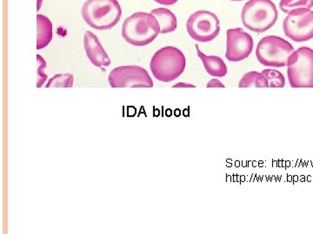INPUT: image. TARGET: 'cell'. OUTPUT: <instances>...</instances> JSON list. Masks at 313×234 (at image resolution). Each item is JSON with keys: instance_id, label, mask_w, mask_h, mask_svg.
I'll return each mask as SVG.
<instances>
[{"instance_id": "cell-1", "label": "cell", "mask_w": 313, "mask_h": 234, "mask_svg": "<svg viewBox=\"0 0 313 234\" xmlns=\"http://www.w3.org/2000/svg\"><path fill=\"white\" fill-rule=\"evenodd\" d=\"M160 33L159 24L152 13L136 12L125 20L122 36L134 46H145Z\"/></svg>"}, {"instance_id": "cell-2", "label": "cell", "mask_w": 313, "mask_h": 234, "mask_svg": "<svg viewBox=\"0 0 313 234\" xmlns=\"http://www.w3.org/2000/svg\"><path fill=\"white\" fill-rule=\"evenodd\" d=\"M81 14L89 26L105 31L119 22L122 10L117 0H87L82 6Z\"/></svg>"}, {"instance_id": "cell-3", "label": "cell", "mask_w": 313, "mask_h": 234, "mask_svg": "<svg viewBox=\"0 0 313 234\" xmlns=\"http://www.w3.org/2000/svg\"><path fill=\"white\" fill-rule=\"evenodd\" d=\"M186 59L184 53L174 46L161 48L153 55L150 69L153 77L163 82H170L184 72Z\"/></svg>"}, {"instance_id": "cell-4", "label": "cell", "mask_w": 313, "mask_h": 234, "mask_svg": "<svg viewBox=\"0 0 313 234\" xmlns=\"http://www.w3.org/2000/svg\"><path fill=\"white\" fill-rule=\"evenodd\" d=\"M278 16L276 5L271 0H249L243 7L241 20L248 30L263 33L273 26Z\"/></svg>"}, {"instance_id": "cell-5", "label": "cell", "mask_w": 313, "mask_h": 234, "mask_svg": "<svg viewBox=\"0 0 313 234\" xmlns=\"http://www.w3.org/2000/svg\"><path fill=\"white\" fill-rule=\"evenodd\" d=\"M294 48L286 39L278 36L263 38L256 49V57L262 65L273 68L287 66L288 58Z\"/></svg>"}, {"instance_id": "cell-6", "label": "cell", "mask_w": 313, "mask_h": 234, "mask_svg": "<svg viewBox=\"0 0 313 234\" xmlns=\"http://www.w3.org/2000/svg\"><path fill=\"white\" fill-rule=\"evenodd\" d=\"M287 76L292 88H313V50L301 47L288 58Z\"/></svg>"}, {"instance_id": "cell-7", "label": "cell", "mask_w": 313, "mask_h": 234, "mask_svg": "<svg viewBox=\"0 0 313 234\" xmlns=\"http://www.w3.org/2000/svg\"><path fill=\"white\" fill-rule=\"evenodd\" d=\"M188 34L200 43L215 39L220 32L219 18L208 11H198L190 16L186 23Z\"/></svg>"}, {"instance_id": "cell-8", "label": "cell", "mask_w": 313, "mask_h": 234, "mask_svg": "<svg viewBox=\"0 0 313 234\" xmlns=\"http://www.w3.org/2000/svg\"><path fill=\"white\" fill-rule=\"evenodd\" d=\"M283 30L286 37L296 43L313 39V11L301 8L290 12L283 22Z\"/></svg>"}, {"instance_id": "cell-9", "label": "cell", "mask_w": 313, "mask_h": 234, "mask_svg": "<svg viewBox=\"0 0 313 234\" xmlns=\"http://www.w3.org/2000/svg\"><path fill=\"white\" fill-rule=\"evenodd\" d=\"M108 82L112 88H153V82L145 69L136 65L119 66L110 72Z\"/></svg>"}, {"instance_id": "cell-10", "label": "cell", "mask_w": 313, "mask_h": 234, "mask_svg": "<svg viewBox=\"0 0 313 234\" xmlns=\"http://www.w3.org/2000/svg\"><path fill=\"white\" fill-rule=\"evenodd\" d=\"M225 58L232 62H241L252 52L253 39L242 28L229 29L226 32Z\"/></svg>"}, {"instance_id": "cell-11", "label": "cell", "mask_w": 313, "mask_h": 234, "mask_svg": "<svg viewBox=\"0 0 313 234\" xmlns=\"http://www.w3.org/2000/svg\"><path fill=\"white\" fill-rule=\"evenodd\" d=\"M84 46L86 56L90 62L98 68L109 66L111 64L108 55L102 46L97 36L90 31H86L84 37Z\"/></svg>"}, {"instance_id": "cell-12", "label": "cell", "mask_w": 313, "mask_h": 234, "mask_svg": "<svg viewBox=\"0 0 313 234\" xmlns=\"http://www.w3.org/2000/svg\"><path fill=\"white\" fill-rule=\"evenodd\" d=\"M197 54L203 62V67L208 74L215 78H224L227 74L226 64L223 59L217 56H206L200 51V47L196 44Z\"/></svg>"}, {"instance_id": "cell-13", "label": "cell", "mask_w": 313, "mask_h": 234, "mask_svg": "<svg viewBox=\"0 0 313 234\" xmlns=\"http://www.w3.org/2000/svg\"><path fill=\"white\" fill-rule=\"evenodd\" d=\"M52 39V23L45 16H37V49H44Z\"/></svg>"}, {"instance_id": "cell-14", "label": "cell", "mask_w": 313, "mask_h": 234, "mask_svg": "<svg viewBox=\"0 0 313 234\" xmlns=\"http://www.w3.org/2000/svg\"><path fill=\"white\" fill-rule=\"evenodd\" d=\"M159 24L161 34L175 31L178 25L176 16L166 8H156L151 12Z\"/></svg>"}, {"instance_id": "cell-15", "label": "cell", "mask_w": 313, "mask_h": 234, "mask_svg": "<svg viewBox=\"0 0 313 234\" xmlns=\"http://www.w3.org/2000/svg\"><path fill=\"white\" fill-rule=\"evenodd\" d=\"M239 86V88H269L266 77L257 71H250L244 75Z\"/></svg>"}, {"instance_id": "cell-16", "label": "cell", "mask_w": 313, "mask_h": 234, "mask_svg": "<svg viewBox=\"0 0 313 234\" xmlns=\"http://www.w3.org/2000/svg\"><path fill=\"white\" fill-rule=\"evenodd\" d=\"M279 7L282 12L287 14L294 10L301 8L311 10L313 7V0H281L279 3Z\"/></svg>"}, {"instance_id": "cell-17", "label": "cell", "mask_w": 313, "mask_h": 234, "mask_svg": "<svg viewBox=\"0 0 313 234\" xmlns=\"http://www.w3.org/2000/svg\"><path fill=\"white\" fill-rule=\"evenodd\" d=\"M73 86V75L70 73L55 75L46 84V88H71Z\"/></svg>"}, {"instance_id": "cell-18", "label": "cell", "mask_w": 313, "mask_h": 234, "mask_svg": "<svg viewBox=\"0 0 313 234\" xmlns=\"http://www.w3.org/2000/svg\"><path fill=\"white\" fill-rule=\"evenodd\" d=\"M261 73L267 79L269 88H284L286 85L285 77L278 70L267 69L263 70Z\"/></svg>"}, {"instance_id": "cell-19", "label": "cell", "mask_w": 313, "mask_h": 234, "mask_svg": "<svg viewBox=\"0 0 313 234\" xmlns=\"http://www.w3.org/2000/svg\"><path fill=\"white\" fill-rule=\"evenodd\" d=\"M37 59H38V70H37V74H38V80H37V87L38 88H41L45 82L46 81L47 75L45 73V70L46 68L47 64L46 62L45 61V59L40 56L38 55L37 56Z\"/></svg>"}, {"instance_id": "cell-20", "label": "cell", "mask_w": 313, "mask_h": 234, "mask_svg": "<svg viewBox=\"0 0 313 234\" xmlns=\"http://www.w3.org/2000/svg\"><path fill=\"white\" fill-rule=\"evenodd\" d=\"M224 87L225 86L224 85L223 83L218 79H211L207 83V88H224Z\"/></svg>"}, {"instance_id": "cell-21", "label": "cell", "mask_w": 313, "mask_h": 234, "mask_svg": "<svg viewBox=\"0 0 313 234\" xmlns=\"http://www.w3.org/2000/svg\"><path fill=\"white\" fill-rule=\"evenodd\" d=\"M154 1L163 5H172L178 2V0H154Z\"/></svg>"}, {"instance_id": "cell-22", "label": "cell", "mask_w": 313, "mask_h": 234, "mask_svg": "<svg viewBox=\"0 0 313 234\" xmlns=\"http://www.w3.org/2000/svg\"><path fill=\"white\" fill-rule=\"evenodd\" d=\"M194 87L195 86L192 85L191 83H185V82H179L173 86V88H194Z\"/></svg>"}, {"instance_id": "cell-23", "label": "cell", "mask_w": 313, "mask_h": 234, "mask_svg": "<svg viewBox=\"0 0 313 234\" xmlns=\"http://www.w3.org/2000/svg\"><path fill=\"white\" fill-rule=\"evenodd\" d=\"M40 2H41V0H39V4H38V11H39V9H40V5H41Z\"/></svg>"}, {"instance_id": "cell-24", "label": "cell", "mask_w": 313, "mask_h": 234, "mask_svg": "<svg viewBox=\"0 0 313 234\" xmlns=\"http://www.w3.org/2000/svg\"><path fill=\"white\" fill-rule=\"evenodd\" d=\"M231 1H242V0H231Z\"/></svg>"}]
</instances>
